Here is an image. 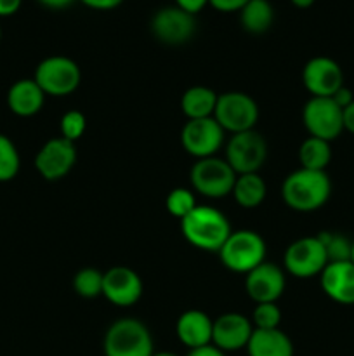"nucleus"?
<instances>
[{"mask_svg": "<svg viewBox=\"0 0 354 356\" xmlns=\"http://www.w3.org/2000/svg\"><path fill=\"white\" fill-rule=\"evenodd\" d=\"M103 280L104 273L94 268H83L73 278V289L80 298L92 299L103 296Z\"/></svg>", "mask_w": 354, "mask_h": 356, "instance_id": "26", "label": "nucleus"}, {"mask_svg": "<svg viewBox=\"0 0 354 356\" xmlns=\"http://www.w3.org/2000/svg\"><path fill=\"white\" fill-rule=\"evenodd\" d=\"M104 356H151L153 337L135 318H120L108 327L103 341Z\"/></svg>", "mask_w": 354, "mask_h": 356, "instance_id": "3", "label": "nucleus"}, {"mask_svg": "<svg viewBox=\"0 0 354 356\" xmlns=\"http://www.w3.org/2000/svg\"><path fill=\"white\" fill-rule=\"evenodd\" d=\"M221 263L235 273H248L266 261V242L252 229L231 232L219 250Z\"/></svg>", "mask_w": 354, "mask_h": 356, "instance_id": "4", "label": "nucleus"}, {"mask_svg": "<svg viewBox=\"0 0 354 356\" xmlns=\"http://www.w3.org/2000/svg\"><path fill=\"white\" fill-rule=\"evenodd\" d=\"M253 325L242 313H224L214 320L212 344L221 351H238L246 348L252 337Z\"/></svg>", "mask_w": 354, "mask_h": 356, "instance_id": "17", "label": "nucleus"}, {"mask_svg": "<svg viewBox=\"0 0 354 356\" xmlns=\"http://www.w3.org/2000/svg\"><path fill=\"white\" fill-rule=\"evenodd\" d=\"M187 356H226V353L215 348L214 344H207V346L196 348V350H189Z\"/></svg>", "mask_w": 354, "mask_h": 356, "instance_id": "37", "label": "nucleus"}, {"mask_svg": "<svg viewBox=\"0 0 354 356\" xmlns=\"http://www.w3.org/2000/svg\"><path fill=\"white\" fill-rule=\"evenodd\" d=\"M332 99L335 101V103L339 104V106L344 110V108L349 106V104L354 101V94H353V90L347 89L346 86H342L339 90H337L335 94H333Z\"/></svg>", "mask_w": 354, "mask_h": 356, "instance_id": "35", "label": "nucleus"}, {"mask_svg": "<svg viewBox=\"0 0 354 356\" xmlns=\"http://www.w3.org/2000/svg\"><path fill=\"white\" fill-rule=\"evenodd\" d=\"M165 207L170 216L177 219H184L194 207H196V200H194L193 191L187 188H176L167 195Z\"/></svg>", "mask_w": 354, "mask_h": 356, "instance_id": "29", "label": "nucleus"}, {"mask_svg": "<svg viewBox=\"0 0 354 356\" xmlns=\"http://www.w3.org/2000/svg\"><path fill=\"white\" fill-rule=\"evenodd\" d=\"M302 83L312 97H332L344 86V72L335 59L316 56L302 68Z\"/></svg>", "mask_w": 354, "mask_h": 356, "instance_id": "12", "label": "nucleus"}, {"mask_svg": "<svg viewBox=\"0 0 354 356\" xmlns=\"http://www.w3.org/2000/svg\"><path fill=\"white\" fill-rule=\"evenodd\" d=\"M342 122H344V131L354 134V101L342 110Z\"/></svg>", "mask_w": 354, "mask_h": 356, "instance_id": "38", "label": "nucleus"}, {"mask_svg": "<svg viewBox=\"0 0 354 356\" xmlns=\"http://www.w3.org/2000/svg\"><path fill=\"white\" fill-rule=\"evenodd\" d=\"M212 327L214 320L200 309H187L177 318V339L189 350L212 344Z\"/></svg>", "mask_w": 354, "mask_h": 356, "instance_id": "19", "label": "nucleus"}, {"mask_svg": "<svg viewBox=\"0 0 354 356\" xmlns=\"http://www.w3.org/2000/svg\"><path fill=\"white\" fill-rule=\"evenodd\" d=\"M176 6L194 16V14L200 13L205 6H208V0H176Z\"/></svg>", "mask_w": 354, "mask_h": 356, "instance_id": "34", "label": "nucleus"}, {"mask_svg": "<svg viewBox=\"0 0 354 356\" xmlns=\"http://www.w3.org/2000/svg\"><path fill=\"white\" fill-rule=\"evenodd\" d=\"M23 0H0V16H12L19 10Z\"/></svg>", "mask_w": 354, "mask_h": 356, "instance_id": "36", "label": "nucleus"}, {"mask_svg": "<svg viewBox=\"0 0 354 356\" xmlns=\"http://www.w3.org/2000/svg\"><path fill=\"white\" fill-rule=\"evenodd\" d=\"M33 80L45 96L62 97L78 89L82 72L78 65L66 56H49L38 63Z\"/></svg>", "mask_w": 354, "mask_h": 356, "instance_id": "5", "label": "nucleus"}, {"mask_svg": "<svg viewBox=\"0 0 354 356\" xmlns=\"http://www.w3.org/2000/svg\"><path fill=\"white\" fill-rule=\"evenodd\" d=\"M42 6L49 7V9H65V7L71 6L75 0H37Z\"/></svg>", "mask_w": 354, "mask_h": 356, "instance_id": "39", "label": "nucleus"}, {"mask_svg": "<svg viewBox=\"0 0 354 356\" xmlns=\"http://www.w3.org/2000/svg\"><path fill=\"white\" fill-rule=\"evenodd\" d=\"M87 127V120L83 117V113L80 111L71 110L66 111L61 117V122H59V129H61V138L68 139V141L75 143L78 141L83 136Z\"/></svg>", "mask_w": 354, "mask_h": 356, "instance_id": "31", "label": "nucleus"}, {"mask_svg": "<svg viewBox=\"0 0 354 356\" xmlns=\"http://www.w3.org/2000/svg\"><path fill=\"white\" fill-rule=\"evenodd\" d=\"M267 159V143L262 134L252 131L238 132L229 138L226 145V162L231 165L236 176L259 172Z\"/></svg>", "mask_w": 354, "mask_h": 356, "instance_id": "8", "label": "nucleus"}, {"mask_svg": "<svg viewBox=\"0 0 354 356\" xmlns=\"http://www.w3.org/2000/svg\"><path fill=\"white\" fill-rule=\"evenodd\" d=\"M214 118L224 129V132L238 134V132L252 131L259 120V106L255 99L245 92L238 90L222 92L217 97Z\"/></svg>", "mask_w": 354, "mask_h": 356, "instance_id": "7", "label": "nucleus"}, {"mask_svg": "<svg viewBox=\"0 0 354 356\" xmlns=\"http://www.w3.org/2000/svg\"><path fill=\"white\" fill-rule=\"evenodd\" d=\"M298 162L302 169L326 170L332 162V146L328 141L309 136L298 148Z\"/></svg>", "mask_w": 354, "mask_h": 356, "instance_id": "25", "label": "nucleus"}, {"mask_svg": "<svg viewBox=\"0 0 354 356\" xmlns=\"http://www.w3.org/2000/svg\"><path fill=\"white\" fill-rule=\"evenodd\" d=\"M103 296L115 306L128 308L142 296V280L127 266H115L104 273Z\"/></svg>", "mask_w": 354, "mask_h": 356, "instance_id": "15", "label": "nucleus"}, {"mask_svg": "<svg viewBox=\"0 0 354 356\" xmlns=\"http://www.w3.org/2000/svg\"><path fill=\"white\" fill-rule=\"evenodd\" d=\"M75 162V143L65 138H52L38 149L35 156V169L44 179L59 181L73 169Z\"/></svg>", "mask_w": 354, "mask_h": 356, "instance_id": "13", "label": "nucleus"}, {"mask_svg": "<svg viewBox=\"0 0 354 356\" xmlns=\"http://www.w3.org/2000/svg\"><path fill=\"white\" fill-rule=\"evenodd\" d=\"M302 122L311 138L328 143L344 132L342 108L332 97H311L302 108Z\"/></svg>", "mask_w": 354, "mask_h": 356, "instance_id": "9", "label": "nucleus"}, {"mask_svg": "<svg viewBox=\"0 0 354 356\" xmlns=\"http://www.w3.org/2000/svg\"><path fill=\"white\" fill-rule=\"evenodd\" d=\"M45 101L44 90L33 79H21L10 86L7 92V106L17 117H33L42 110Z\"/></svg>", "mask_w": 354, "mask_h": 356, "instance_id": "20", "label": "nucleus"}, {"mask_svg": "<svg viewBox=\"0 0 354 356\" xmlns=\"http://www.w3.org/2000/svg\"><path fill=\"white\" fill-rule=\"evenodd\" d=\"M274 21V10L269 0H250L239 10V23L248 33L259 35L271 28Z\"/></svg>", "mask_w": 354, "mask_h": 356, "instance_id": "24", "label": "nucleus"}, {"mask_svg": "<svg viewBox=\"0 0 354 356\" xmlns=\"http://www.w3.org/2000/svg\"><path fill=\"white\" fill-rule=\"evenodd\" d=\"M319 240L325 245L326 256H328V263H342V261H351V249H353V242L347 236L340 235V233H330L321 232L318 233Z\"/></svg>", "mask_w": 354, "mask_h": 356, "instance_id": "27", "label": "nucleus"}, {"mask_svg": "<svg viewBox=\"0 0 354 356\" xmlns=\"http://www.w3.org/2000/svg\"><path fill=\"white\" fill-rule=\"evenodd\" d=\"M224 143V129L214 117L187 120L180 131V145L196 160L215 156Z\"/></svg>", "mask_w": 354, "mask_h": 356, "instance_id": "11", "label": "nucleus"}, {"mask_svg": "<svg viewBox=\"0 0 354 356\" xmlns=\"http://www.w3.org/2000/svg\"><path fill=\"white\" fill-rule=\"evenodd\" d=\"M281 322V309L278 308L276 302H260L255 306L252 313V325L253 329H280Z\"/></svg>", "mask_w": 354, "mask_h": 356, "instance_id": "30", "label": "nucleus"}, {"mask_svg": "<svg viewBox=\"0 0 354 356\" xmlns=\"http://www.w3.org/2000/svg\"><path fill=\"white\" fill-rule=\"evenodd\" d=\"M217 97L219 94H215L210 87L193 86L180 97V110L186 115L187 120L214 117Z\"/></svg>", "mask_w": 354, "mask_h": 356, "instance_id": "22", "label": "nucleus"}, {"mask_svg": "<svg viewBox=\"0 0 354 356\" xmlns=\"http://www.w3.org/2000/svg\"><path fill=\"white\" fill-rule=\"evenodd\" d=\"M80 2L94 10H111L117 9L118 6H121L124 0H80Z\"/></svg>", "mask_w": 354, "mask_h": 356, "instance_id": "33", "label": "nucleus"}, {"mask_svg": "<svg viewBox=\"0 0 354 356\" xmlns=\"http://www.w3.org/2000/svg\"><path fill=\"white\" fill-rule=\"evenodd\" d=\"M285 270L295 278L319 277L328 264L325 245L318 236H304L288 245L283 256Z\"/></svg>", "mask_w": 354, "mask_h": 356, "instance_id": "10", "label": "nucleus"}, {"mask_svg": "<svg viewBox=\"0 0 354 356\" xmlns=\"http://www.w3.org/2000/svg\"><path fill=\"white\" fill-rule=\"evenodd\" d=\"M332 195V181L326 170L297 169L285 177L281 184V198L297 212H314L328 202Z\"/></svg>", "mask_w": 354, "mask_h": 356, "instance_id": "1", "label": "nucleus"}, {"mask_svg": "<svg viewBox=\"0 0 354 356\" xmlns=\"http://www.w3.org/2000/svg\"><path fill=\"white\" fill-rule=\"evenodd\" d=\"M323 292L337 305H354V264L351 261L328 263L319 275Z\"/></svg>", "mask_w": 354, "mask_h": 356, "instance_id": "18", "label": "nucleus"}, {"mask_svg": "<svg viewBox=\"0 0 354 356\" xmlns=\"http://www.w3.org/2000/svg\"><path fill=\"white\" fill-rule=\"evenodd\" d=\"M180 232L196 249L219 252L231 235V226L221 211L208 205H196L186 218L180 219Z\"/></svg>", "mask_w": 354, "mask_h": 356, "instance_id": "2", "label": "nucleus"}, {"mask_svg": "<svg viewBox=\"0 0 354 356\" xmlns=\"http://www.w3.org/2000/svg\"><path fill=\"white\" fill-rule=\"evenodd\" d=\"M236 177L238 176L231 165L219 156L196 160L189 172L193 190L207 198H224L231 195Z\"/></svg>", "mask_w": 354, "mask_h": 356, "instance_id": "6", "label": "nucleus"}, {"mask_svg": "<svg viewBox=\"0 0 354 356\" xmlns=\"http://www.w3.org/2000/svg\"><path fill=\"white\" fill-rule=\"evenodd\" d=\"M292 3L298 7V9H309L314 3V0H292Z\"/></svg>", "mask_w": 354, "mask_h": 356, "instance_id": "40", "label": "nucleus"}, {"mask_svg": "<svg viewBox=\"0 0 354 356\" xmlns=\"http://www.w3.org/2000/svg\"><path fill=\"white\" fill-rule=\"evenodd\" d=\"M196 30L193 14L179 9L177 6L163 7L151 17V31L160 42L167 45H180L191 40Z\"/></svg>", "mask_w": 354, "mask_h": 356, "instance_id": "14", "label": "nucleus"}, {"mask_svg": "<svg viewBox=\"0 0 354 356\" xmlns=\"http://www.w3.org/2000/svg\"><path fill=\"white\" fill-rule=\"evenodd\" d=\"M246 353L248 356H294V344L280 329H253Z\"/></svg>", "mask_w": 354, "mask_h": 356, "instance_id": "21", "label": "nucleus"}, {"mask_svg": "<svg viewBox=\"0 0 354 356\" xmlns=\"http://www.w3.org/2000/svg\"><path fill=\"white\" fill-rule=\"evenodd\" d=\"M0 38H2V30H0Z\"/></svg>", "mask_w": 354, "mask_h": 356, "instance_id": "43", "label": "nucleus"}, {"mask_svg": "<svg viewBox=\"0 0 354 356\" xmlns=\"http://www.w3.org/2000/svg\"><path fill=\"white\" fill-rule=\"evenodd\" d=\"M351 263L354 264V240H353V249H351Z\"/></svg>", "mask_w": 354, "mask_h": 356, "instance_id": "42", "label": "nucleus"}, {"mask_svg": "<svg viewBox=\"0 0 354 356\" xmlns=\"http://www.w3.org/2000/svg\"><path fill=\"white\" fill-rule=\"evenodd\" d=\"M267 193V186L259 172L239 174L235 181L231 195L236 204L243 209H255L264 202Z\"/></svg>", "mask_w": 354, "mask_h": 356, "instance_id": "23", "label": "nucleus"}, {"mask_svg": "<svg viewBox=\"0 0 354 356\" xmlns=\"http://www.w3.org/2000/svg\"><path fill=\"white\" fill-rule=\"evenodd\" d=\"M285 273L281 268L273 263H260L246 273L245 291L252 301L257 305L260 302H276L285 291Z\"/></svg>", "mask_w": 354, "mask_h": 356, "instance_id": "16", "label": "nucleus"}, {"mask_svg": "<svg viewBox=\"0 0 354 356\" xmlns=\"http://www.w3.org/2000/svg\"><path fill=\"white\" fill-rule=\"evenodd\" d=\"M248 2L250 0H208V3L221 13H239Z\"/></svg>", "mask_w": 354, "mask_h": 356, "instance_id": "32", "label": "nucleus"}, {"mask_svg": "<svg viewBox=\"0 0 354 356\" xmlns=\"http://www.w3.org/2000/svg\"><path fill=\"white\" fill-rule=\"evenodd\" d=\"M19 153L7 136L0 134V183L12 181L19 172Z\"/></svg>", "mask_w": 354, "mask_h": 356, "instance_id": "28", "label": "nucleus"}, {"mask_svg": "<svg viewBox=\"0 0 354 356\" xmlns=\"http://www.w3.org/2000/svg\"><path fill=\"white\" fill-rule=\"evenodd\" d=\"M151 356H177V355L172 353V351H160V353H153Z\"/></svg>", "mask_w": 354, "mask_h": 356, "instance_id": "41", "label": "nucleus"}]
</instances>
